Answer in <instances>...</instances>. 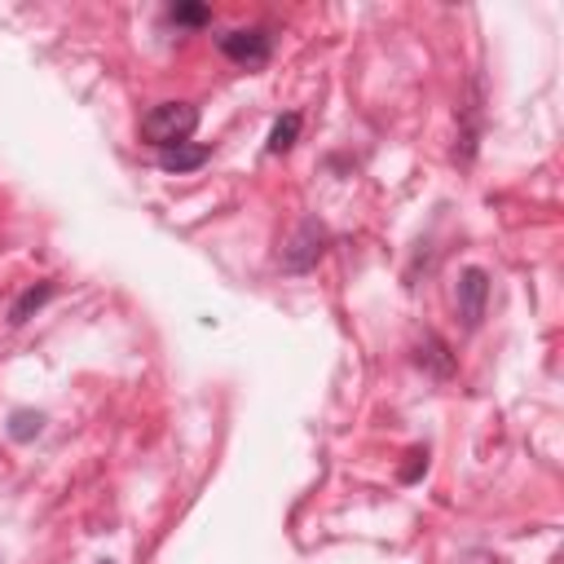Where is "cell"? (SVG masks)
Masks as SVG:
<instances>
[{"label":"cell","instance_id":"obj_1","mask_svg":"<svg viewBox=\"0 0 564 564\" xmlns=\"http://www.w3.org/2000/svg\"><path fill=\"white\" fill-rule=\"evenodd\" d=\"M198 128V106L194 101H159L141 115V141L154 150H172L185 145Z\"/></svg>","mask_w":564,"mask_h":564},{"label":"cell","instance_id":"obj_2","mask_svg":"<svg viewBox=\"0 0 564 564\" xmlns=\"http://www.w3.org/2000/svg\"><path fill=\"white\" fill-rule=\"evenodd\" d=\"M326 247H330V229L317 220V216H304L291 234H286V242H282V251H278V269L282 273H313L317 269V260L326 256Z\"/></svg>","mask_w":564,"mask_h":564},{"label":"cell","instance_id":"obj_3","mask_svg":"<svg viewBox=\"0 0 564 564\" xmlns=\"http://www.w3.org/2000/svg\"><path fill=\"white\" fill-rule=\"evenodd\" d=\"M216 48H220L234 66L256 70V66H264V62L273 57V31H269V26H238V31L216 35Z\"/></svg>","mask_w":564,"mask_h":564},{"label":"cell","instance_id":"obj_4","mask_svg":"<svg viewBox=\"0 0 564 564\" xmlns=\"http://www.w3.org/2000/svg\"><path fill=\"white\" fill-rule=\"evenodd\" d=\"M454 304H458V322H463V330H476L480 317H485V304H489V273H485L480 264H467V269L458 273Z\"/></svg>","mask_w":564,"mask_h":564},{"label":"cell","instance_id":"obj_5","mask_svg":"<svg viewBox=\"0 0 564 564\" xmlns=\"http://www.w3.org/2000/svg\"><path fill=\"white\" fill-rule=\"evenodd\" d=\"M480 145V79H471V101L458 106V141H454V163L471 167Z\"/></svg>","mask_w":564,"mask_h":564},{"label":"cell","instance_id":"obj_6","mask_svg":"<svg viewBox=\"0 0 564 564\" xmlns=\"http://www.w3.org/2000/svg\"><path fill=\"white\" fill-rule=\"evenodd\" d=\"M414 361H419L432 379H449V375H454V352H449V344H445L436 330H423V339H419V348H414Z\"/></svg>","mask_w":564,"mask_h":564},{"label":"cell","instance_id":"obj_7","mask_svg":"<svg viewBox=\"0 0 564 564\" xmlns=\"http://www.w3.org/2000/svg\"><path fill=\"white\" fill-rule=\"evenodd\" d=\"M212 159V145H194V141H185V145H172V150H159V167L163 172H194V167H203Z\"/></svg>","mask_w":564,"mask_h":564},{"label":"cell","instance_id":"obj_8","mask_svg":"<svg viewBox=\"0 0 564 564\" xmlns=\"http://www.w3.org/2000/svg\"><path fill=\"white\" fill-rule=\"evenodd\" d=\"M53 291H57L53 282H35V286H26V291H22V295L9 304V326H22L31 313H40V308L53 300Z\"/></svg>","mask_w":564,"mask_h":564},{"label":"cell","instance_id":"obj_9","mask_svg":"<svg viewBox=\"0 0 564 564\" xmlns=\"http://www.w3.org/2000/svg\"><path fill=\"white\" fill-rule=\"evenodd\" d=\"M300 123H304V115H300V110L278 115V119H273V128H269V154H286V150L295 145V137H300Z\"/></svg>","mask_w":564,"mask_h":564},{"label":"cell","instance_id":"obj_10","mask_svg":"<svg viewBox=\"0 0 564 564\" xmlns=\"http://www.w3.org/2000/svg\"><path fill=\"white\" fill-rule=\"evenodd\" d=\"M40 432H44V414H40V410H13V414H9V436H13L18 445L35 441Z\"/></svg>","mask_w":564,"mask_h":564},{"label":"cell","instance_id":"obj_11","mask_svg":"<svg viewBox=\"0 0 564 564\" xmlns=\"http://www.w3.org/2000/svg\"><path fill=\"white\" fill-rule=\"evenodd\" d=\"M167 22L172 26H207L212 9L207 4H167Z\"/></svg>","mask_w":564,"mask_h":564},{"label":"cell","instance_id":"obj_12","mask_svg":"<svg viewBox=\"0 0 564 564\" xmlns=\"http://www.w3.org/2000/svg\"><path fill=\"white\" fill-rule=\"evenodd\" d=\"M405 458H410V463L401 467V480H405V485H414V480L427 471V449H410Z\"/></svg>","mask_w":564,"mask_h":564},{"label":"cell","instance_id":"obj_13","mask_svg":"<svg viewBox=\"0 0 564 564\" xmlns=\"http://www.w3.org/2000/svg\"><path fill=\"white\" fill-rule=\"evenodd\" d=\"M458 564H502L494 551H463V560Z\"/></svg>","mask_w":564,"mask_h":564},{"label":"cell","instance_id":"obj_14","mask_svg":"<svg viewBox=\"0 0 564 564\" xmlns=\"http://www.w3.org/2000/svg\"><path fill=\"white\" fill-rule=\"evenodd\" d=\"M101 564H110V560H101Z\"/></svg>","mask_w":564,"mask_h":564}]
</instances>
